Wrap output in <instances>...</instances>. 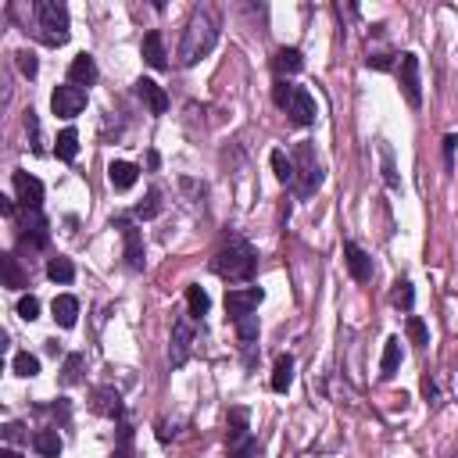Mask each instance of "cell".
Segmentation results:
<instances>
[{
  "instance_id": "38",
  "label": "cell",
  "mask_w": 458,
  "mask_h": 458,
  "mask_svg": "<svg viewBox=\"0 0 458 458\" xmlns=\"http://www.w3.org/2000/svg\"><path fill=\"white\" fill-rule=\"evenodd\" d=\"M133 454V429L129 426H118V444H115V454L111 458H129Z\"/></svg>"
},
{
  "instance_id": "22",
  "label": "cell",
  "mask_w": 458,
  "mask_h": 458,
  "mask_svg": "<svg viewBox=\"0 0 458 458\" xmlns=\"http://www.w3.org/2000/svg\"><path fill=\"white\" fill-rule=\"evenodd\" d=\"M33 447H36V454H44V458H58V454H61V437H58V429H36V433H33Z\"/></svg>"
},
{
  "instance_id": "20",
  "label": "cell",
  "mask_w": 458,
  "mask_h": 458,
  "mask_svg": "<svg viewBox=\"0 0 458 458\" xmlns=\"http://www.w3.org/2000/svg\"><path fill=\"white\" fill-rule=\"evenodd\" d=\"M143 61H147L151 68H168L165 40H161V33H158V29H151V33L143 36Z\"/></svg>"
},
{
  "instance_id": "32",
  "label": "cell",
  "mask_w": 458,
  "mask_h": 458,
  "mask_svg": "<svg viewBox=\"0 0 458 458\" xmlns=\"http://www.w3.org/2000/svg\"><path fill=\"white\" fill-rule=\"evenodd\" d=\"M390 301H394L397 308L412 312V305H415V290H412V283H408V280H397V283H394V290H390Z\"/></svg>"
},
{
  "instance_id": "33",
  "label": "cell",
  "mask_w": 458,
  "mask_h": 458,
  "mask_svg": "<svg viewBox=\"0 0 458 458\" xmlns=\"http://www.w3.org/2000/svg\"><path fill=\"white\" fill-rule=\"evenodd\" d=\"M380 158H383V183H387L390 190H397L401 179H397V168H394V151H390L387 143H380Z\"/></svg>"
},
{
  "instance_id": "18",
  "label": "cell",
  "mask_w": 458,
  "mask_h": 458,
  "mask_svg": "<svg viewBox=\"0 0 458 458\" xmlns=\"http://www.w3.org/2000/svg\"><path fill=\"white\" fill-rule=\"evenodd\" d=\"M136 179H140V168H136L133 161H111V165H108V183H111L115 190H133Z\"/></svg>"
},
{
  "instance_id": "31",
  "label": "cell",
  "mask_w": 458,
  "mask_h": 458,
  "mask_svg": "<svg viewBox=\"0 0 458 458\" xmlns=\"http://www.w3.org/2000/svg\"><path fill=\"white\" fill-rule=\"evenodd\" d=\"M269 161H273V172H276L280 183H294V161L287 158V151H273Z\"/></svg>"
},
{
  "instance_id": "36",
  "label": "cell",
  "mask_w": 458,
  "mask_h": 458,
  "mask_svg": "<svg viewBox=\"0 0 458 458\" xmlns=\"http://www.w3.org/2000/svg\"><path fill=\"white\" fill-rule=\"evenodd\" d=\"M233 326H237V337H240L244 344L258 340V315H244V319H237Z\"/></svg>"
},
{
  "instance_id": "37",
  "label": "cell",
  "mask_w": 458,
  "mask_h": 458,
  "mask_svg": "<svg viewBox=\"0 0 458 458\" xmlns=\"http://www.w3.org/2000/svg\"><path fill=\"white\" fill-rule=\"evenodd\" d=\"M15 58H19V72H22L26 79H36V72H40V61H36V54H33V51H19Z\"/></svg>"
},
{
  "instance_id": "45",
  "label": "cell",
  "mask_w": 458,
  "mask_h": 458,
  "mask_svg": "<svg viewBox=\"0 0 458 458\" xmlns=\"http://www.w3.org/2000/svg\"><path fill=\"white\" fill-rule=\"evenodd\" d=\"M4 437H8V440H22V437H26V433H22V422H8V426H4Z\"/></svg>"
},
{
  "instance_id": "10",
  "label": "cell",
  "mask_w": 458,
  "mask_h": 458,
  "mask_svg": "<svg viewBox=\"0 0 458 458\" xmlns=\"http://www.w3.org/2000/svg\"><path fill=\"white\" fill-rule=\"evenodd\" d=\"M118 229H122V240H126V262H129V269L133 273H140L143 269V237H140V229L129 222V218H118Z\"/></svg>"
},
{
  "instance_id": "9",
  "label": "cell",
  "mask_w": 458,
  "mask_h": 458,
  "mask_svg": "<svg viewBox=\"0 0 458 458\" xmlns=\"http://www.w3.org/2000/svg\"><path fill=\"white\" fill-rule=\"evenodd\" d=\"M190 351H193V326L186 322V319H179L175 326H172V344H168V362L179 369V365H186L190 362Z\"/></svg>"
},
{
  "instance_id": "15",
  "label": "cell",
  "mask_w": 458,
  "mask_h": 458,
  "mask_svg": "<svg viewBox=\"0 0 458 458\" xmlns=\"http://www.w3.org/2000/svg\"><path fill=\"white\" fill-rule=\"evenodd\" d=\"M68 83L79 86V90H83V86L90 90V86L97 83V61H93L90 54H76L72 65H68Z\"/></svg>"
},
{
  "instance_id": "46",
  "label": "cell",
  "mask_w": 458,
  "mask_h": 458,
  "mask_svg": "<svg viewBox=\"0 0 458 458\" xmlns=\"http://www.w3.org/2000/svg\"><path fill=\"white\" fill-rule=\"evenodd\" d=\"M422 394H426V401H437V383H433L429 376L422 380Z\"/></svg>"
},
{
  "instance_id": "5",
  "label": "cell",
  "mask_w": 458,
  "mask_h": 458,
  "mask_svg": "<svg viewBox=\"0 0 458 458\" xmlns=\"http://www.w3.org/2000/svg\"><path fill=\"white\" fill-rule=\"evenodd\" d=\"M262 301H265V290L262 287H237V290L225 294V315L237 322L244 315H255Z\"/></svg>"
},
{
  "instance_id": "11",
  "label": "cell",
  "mask_w": 458,
  "mask_h": 458,
  "mask_svg": "<svg viewBox=\"0 0 458 458\" xmlns=\"http://www.w3.org/2000/svg\"><path fill=\"white\" fill-rule=\"evenodd\" d=\"M287 115L297 122V126H312L319 118V108H315V97L305 90V86H294V97H290V108Z\"/></svg>"
},
{
  "instance_id": "21",
  "label": "cell",
  "mask_w": 458,
  "mask_h": 458,
  "mask_svg": "<svg viewBox=\"0 0 458 458\" xmlns=\"http://www.w3.org/2000/svg\"><path fill=\"white\" fill-rule=\"evenodd\" d=\"M290 383H294V358L290 355H280L276 365H273V390L276 394H287Z\"/></svg>"
},
{
  "instance_id": "48",
  "label": "cell",
  "mask_w": 458,
  "mask_h": 458,
  "mask_svg": "<svg viewBox=\"0 0 458 458\" xmlns=\"http://www.w3.org/2000/svg\"><path fill=\"white\" fill-rule=\"evenodd\" d=\"M0 458H22L19 451H11V447H4V451H0Z\"/></svg>"
},
{
  "instance_id": "28",
  "label": "cell",
  "mask_w": 458,
  "mask_h": 458,
  "mask_svg": "<svg viewBox=\"0 0 458 458\" xmlns=\"http://www.w3.org/2000/svg\"><path fill=\"white\" fill-rule=\"evenodd\" d=\"M47 276H51L54 283H72V280H76V265H72L68 258H61V255H58V258H51V262H47Z\"/></svg>"
},
{
  "instance_id": "25",
  "label": "cell",
  "mask_w": 458,
  "mask_h": 458,
  "mask_svg": "<svg viewBox=\"0 0 458 458\" xmlns=\"http://www.w3.org/2000/svg\"><path fill=\"white\" fill-rule=\"evenodd\" d=\"M397 365H401V340H397V337H390V340L383 344V362H380V376H383V380H390V376L397 372Z\"/></svg>"
},
{
  "instance_id": "30",
  "label": "cell",
  "mask_w": 458,
  "mask_h": 458,
  "mask_svg": "<svg viewBox=\"0 0 458 458\" xmlns=\"http://www.w3.org/2000/svg\"><path fill=\"white\" fill-rule=\"evenodd\" d=\"M11 365H15V376H22V380L40 376V358H36V355H29V351H19Z\"/></svg>"
},
{
  "instance_id": "40",
  "label": "cell",
  "mask_w": 458,
  "mask_h": 458,
  "mask_svg": "<svg viewBox=\"0 0 458 458\" xmlns=\"http://www.w3.org/2000/svg\"><path fill=\"white\" fill-rule=\"evenodd\" d=\"M290 97H294V86H290L287 79H280V83L273 86V101H276L280 108H290Z\"/></svg>"
},
{
  "instance_id": "19",
  "label": "cell",
  "mask_w": 458,
  "mask_h": 458,
  "mask_svg": "<svg viewBox=\"0 0 458 458\" xmlns=\"http://www.w3.org/2000/svg\"><path fill=\"white\" fill-rule=\"evenodd\" d=\"M51 312H54V322H58L61 330H72L76 319H79V301H76L72 294H58L54 305H51Z\"/></svg>"
},
{
  "instance_id": "13",
  "label": "cell",
  "mask_w": 458,
  "mask_h": 458,
  "mask_svg": "<svg viewBox=\"0 0 458 458\" xmlns=\"http://www.w3.org/2000/svg\"><path fill=\"white\" fill-rule=\"evenodd\" d=\"M344 262H347V273H351L358 283H369V280H372V258H369L355 240L344 244Z\"/></svg>"
},
{
  "instance_id": "24",
  "label": "cell",
  "mask_w": 458,
  "mask_h": 458,
  "mask_svg": "<svg viewBox=\"0 0 458 458\" xmlns=\"http://www.w3.org/2000/svg\"><path fill=\"white\" fill-rule=\"evenodd\" d=\"M54 154L61 161H76V154H79V133L76 129H61L58 140H54Z\"/></svg>"
},
{
  "instance_id": "47",
  "label": "cell",
  "mask_w": 458,
  "mask_h": 458,
  "mask_svg": "<svg viewBox=\"0 0 458 458\" xmlns=\"http://www.w3.org/2000/svg\"><path fill=\"white\" fill-rule=\"evenodd\" d=\"M0 211L11 218V215H15V200H11V197H0Z\"/></svg>"
},
{
  "instance_id": "27",
  "label": "cell",
  "mask_w": 458,
  "mask_h": 458,
  "mask_svg": "<svg viewBox=\"0 0 458 458\" xmlns=\"http://www.w3.org/2000/svg\"><path fill=\"white\" fill-rule=\"evenodd\" d=\"M0 265H4V283L11 287V290H22L29 280H26V273H22V265H19V258L15 255H4L0 258Z\"/></svg>"
},
{
  "instance_id": "26",
  "label": "cell",
  "mask_w": 458,
  "mask_h": 458,
  "mask_svg": "<svg viewBox=\"0 0 458 458\" xmlns=\"http://www.w3.org/2000/svg\"><path fill=\"white\" fill-rule=\"evenodd\" d=\"M83 365H86V358H83L79 351L65 355V365H61V383H65V387H76V383H83Z\"/></svg>"
},
{
  "instance_id": "3",
  "label": "cell",
  "mask_w": 458,
  "mask_h": 458,
  "mask_svg": "<svg viewBox=\"0 0 458 458\" xmlns=\"http://www.w3.org/2000/svg\"><path fill=\"white\" fill-rule=\"evenodd\" d=\"M36 26H40V40L51 47L68 44V8L58 4V0H36L33 4Z\"/></svg>"
},
{
  "instance_id": "23",
  "label": "cell",
  "mask_w": 458,
  "mask_h": 458,
  "mask_svg": "<svg viewBox=\"0 0 458 458\" xmlns=\"http://www.w3.org/2000/svg\"><path fill=\"white\" fill-rule=\"evenodd\" d=\"M273 65H276L280 76H294V72H301L305 61H301V51H297V47H283V51H276Z\"/></svg>"
},
{
  "instance_id": "8",
  "label": "cell",
  "mask_w": 458,
  "mask_h": 458,
  "mask_svg": "<svg viewBox=\"0 0 458 458\" xmlns=\"http://www.w3.org/2000/svg\"><path fill=\"white\" fill-rule=\"evenodd\" d=\"M401 93L408 108H422V79H419V58L401 54Z\"/></svg>"
},
{
  "instance_id": "12",
  "label": "cell",
  "mask_w": 458,
  "mask_h": 458,
  "mask_svg": "<svg viewBox=\"0 0 458 458\" xmlns=\"http://www.w3.org/2000/svg\"><path fill=\"white\" fill-rule=\"evenodd\" d=\"M11 183H15V193H19V200L26 204V208H40L44 204V183L36 179V175H29V172H15L11 175Z\"/></svg>"
},
{
  "instance_id": "17",
  "label": "cell",
  "mask_w": 458,
  "mask_h": 458,
  "mask_svg": "<svg viewBox=\"0 0 458 458\" xmlns=\"http://www.w3.org/2000/svg\"><path fill=\"white\" fill-rule=\"evenodd\" d=\"M248 422H251V415H248L244 404L229 408V419H225V440H229V444H244V440H248Z\"/></svg>"
},
{
  "instance_id": "14",
  "label": "cell",
  "mask_w": 458,
  "mask_h": 458,
  "mask_svg": "<svg viewBox=\"0 0 458 458\" xmlns=\"http://www.w3.org/2000/svg\"><path fill=\"white\" fill-rule=\"evenodd\" d=\"M90 408H93L97 415H108V419H122V412H126V404H122V394H118L115 387H97V390H93V401H90Z\"/></svg>"
},
{
  "instance_id": "43",
  "label": "cell",
  "mask_w": 458,
  "mask_h": 458,
  "mask_svg": "<svg viewBox=\"0 0 458 458\" xmlns=\"http://www.w3.org/2000/svg\"><path fill=\"white\" fill-rule=\"evenodd\" d=\"M365 65H369V68H376V72H390V68H394V58L380 51V54H369V61H365Z\"/></svg>"
},
{
  "instance_id": "6",
  "label": "cell",
  "mask_w": 458,
  "mask_h": 458,
  "mask_svg": "<svg viewBox=\"0 0 458 458\" xmlns=\"http://www.w3.org/2000/svg\"><path fill=\"white\" fill-rule=\"evenodd\" d=\"M83 108H86V90H79V86H72V83L54 86V93H51V111H54L58 118H76V115H83Z\"/></svg>"
},
{
  "instance_id": "35",
  "label": "cell",
  "mask_w": 458,
  "mask_h": 458,
  "mask_svg": "<svg viewBox=\"0 0 458 458\" xmlns=\"http://www.w3.org/2000/svg\"><path fill=\"white\" fill-rule=\"evenodd\" d=\"M161 211V193L158 190H147L143 204H136V218H154Z\"/></svg>"
},
{
  "instance_id": "29",
  "label": "cell",
  "mask_w": 458,
  "mask_h": 458,
  "mask_svg": "<svg viewBox=\"0 0 458 458\" xmlns=\"http://www.w3.org/2000/svg\"><path fill=\"white\" fill-rule=\"evenodd\" d=\"M186 305H190V315H193V319H200V315H208L211 297H208V290H204V287H186Z\"/></svg>"
},
{
  "instance_id": "44",
  "label": "cell",
  "mask_w": 458,
  "mask_h": 458,
  "mask_svg": "<svg viewBox=\"0 0 458 458\" xmlns=\"http://www.w3.org/2000/svg\"><path fill=\"white\" fill-rule=\"evenodd\" d=\"M255 451H258V440H255V437H248V440H244V444H240L233 454H229V458H251Z\"/></svg>"
},
{
  "instance_id": "1",
  "label": "cell",
  "mask_w": 458,
  "mask_h": 458,
  "mask_svg": "<svg viewBox=\"0 0 458 458\" xmlns=\"http://www.w3.org/2000/svg\"><path fill=\"white\" fill-rule=\"evenodd\" d=\"M211 269H215V276H222V280H229V283H244V280H251L255 269H258V251H255L248 240H229V244L211 258Z\"/></svg>"
},
{
  "instance_id": "41",
  "label": "cell",
  "mask_w": 458,
  "mask_h": 458,
  "mask_svg": "<svg viewBox=\"0 0 458 458\" xmlns=\"http://www.w3.org/2000/svg\"><path fill=\"white\" fill-rule=\"evenodd\" d=\"M454 151H458V133H447L444 136V168L454 172Z\"/></svg>"
},
{
  "instance_id": "34",
  "label": "cell",
  "mask_w": 458,
  "mask_h": 458,
  "mask_svg": "<svg viewBox=\"0 0 458 458\" xmlns=\"http://www.w3.org/2000/svg\"><path fill=\"white\" fill-rule=\"evenodd\" d=\"M404 330H408V340H412L415 347H426V344H429V330H426V322H422L419 315H408V326H404Z\"/></svg>"
},
{
  "instance_id": "2",
  "label": "cell",
  "mask_w": 458,
  "mask_h": 458,
  "mask_svg": "<svg viewBox=\"0 0 458 458\" xmlns=\"http://www.w3.org/2000/svg\"><path fill=\"white\" fill-rule=\"evenodd\" d=\"M215 36H218V29H215L211 15H208V11H193L190 22H186V29H183L179 61H183V65H197V61L215 47Z\"/></svg>"
},
{
  "instance_id": "4",
  "label": "cell",
  "mask_w": 458,
  "mask_h": 458,
  "mask_svg": "<svg viewBox=\"0 0 458 458\" xmlns=\"http://www.w3.org/2000/svg\"><path fill=\"white\" fill-rule=\"evenodd\" d=\"M294 193H297V200H308V197H315V190L322 186V165L315 161V151H312V143H297L294 147Z\"/></svg>"
},
{
  "instance_id": "39",
  "label": "cell",
  "mask_w": 458,
  "mask_h": 458,
  "mask_svg": "<svg viewBox=\"0 0 458 458\" xmlns=\"http://www.w3.org/2000/svg\"><path fill=\"white\" fill-rule=\"evenodd\" d=\"M19 315H22L26 322H33V319H40V301H36L33 294H26V297L19 301Z\"/></svg>"
},
{
  "instance_id": "16",
  "label": "cell",
  "mask_w": 458,
  "mask_h": 458,
  "mask_svg": "<svg viewBox=\"0 0 458 458\" xmlns=\"http://www.w3.org/2000/svg\"><path fill=\"white\" fill-rule=\"evenodd\" d=\"M136 93H140V101L151 108V115H165V111H168V93H165L154 79H140V83H136Z\"/></svg>"
},
{
  "instance_id": "7",
  "label": "cell",
  "mask_w": 458,
  "mask_h": 458,
  "mask_svg": "<svg viewBox=\"0 0 458 458\" xmlns=\"http://www.w3.org/2000/svg\"><path fill=\"white\" fill-rule=\"evenodd\" d=\"M47 240H51V229H47L44 211H40V208H26L19 244H22V248H29V251H40V248H47Z\"/></svg>"
},
{
  "instance_id": "42",
  "label": "cell",
  "mask_w": 458,
  "mask_h": 458,
  "mask_svg": "<svg viewBox=\"0 0 458 458\" xmlns=\"http://www.w3.org/2000/svg\"><path fill=\"white\" fill-rule=\"evenodd\" d=\"M26 129H29V136H33V151L40 154V151H44V147H40V122H36V111H33V108L26 111Z\"/></svg>"
}]
</instances>
